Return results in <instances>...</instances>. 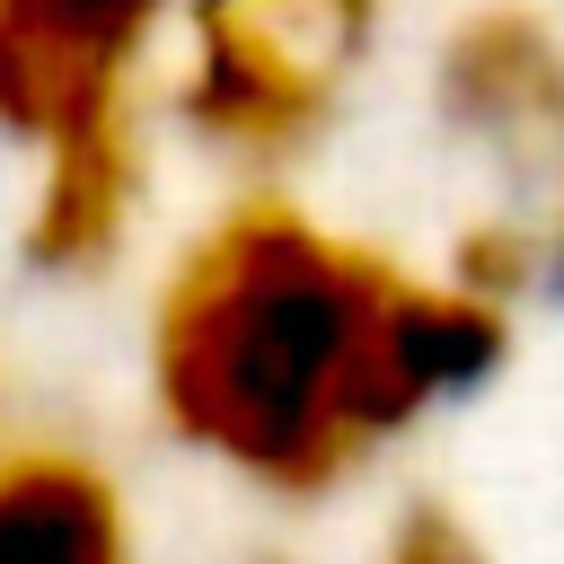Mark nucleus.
I'll list each match as a JSON object with an SVG mask.
<instances>
[{"label":"nucleus","mask_w":564,"mask_h":564,"mask_svg":"<svg viewBox=\"0 0 564 564\" xmlns=\"http://www.w3.org/2000/svg\"><path fill=\"white\" fill-rule=\"evenodd\" d=\"M502 344L511 308L476 282L414 273L282 194H247L159 282L150 405L238 485L308 502L494 379Z\"/></svg>","instance_id":"nucleus-1"},{"label":"nucleus","mask_w":564,"mask_h":564,"mask_svg":"<svg viewBox=\"0 0 564 564\" xmlns=\"http://www.w3.org/2000/svg\"><path fill=\"white\" fill-rule=\"evenodd\" d=\"M370 35L379 0H176V123L238 167H273L335 123Z\"/></svg>","instance_id":"nucleus-2"},{"label":"nucleus","mask_w":564,"mask_h":564,"mask_svg":"<svg viewBox=\"0 0 564 564\" xmlns=\"http://www.w3.org/2000/svg\"><path fill=\"white\" fill-rule=\"evenodd\" d=\"M176 0H0V132L26 150L132 106Z\"/></svg>","instance_id":"nucleus-3"},{"label":"nucleus","mask_w":564,"mask_h":564,"mask_svg":"<svg viewBox=\"0 0 564 564\" xmlns=\"http://www.w3.org/2000/svg\"><path fill=\"white\" fill-rule=\"evenodd\" d=\"M432 97L511 185L564 194V35L538 9H467L432 53Z\"/></svg>","instance_id":"nucleus-4"},{"label":"nucleus","mask_w":564,"mask_h":564,"mask_svg":"<svg viewBox=\"0 0 564 564\" xmlns=\"http://www.w3.org/2000/svg\"><path fill=\"white\" fill-rule=\"evenodd\" d=\"M35 212H26V256L44 273H97L123 256L141 194H150V141H141V106H115L62 141L35 150Z\"/></svg>","instance_id":"nucleus-5"},{"label":"nucleus","mask_w":564,"mask_h":564,"mask_svg":"<svg viewBox=\"0 0 564 564\" xmlns=\"http://www.w3.org/2000/svg\"><path fill=\"white\" fill-rule=\"evenodd\" d=\"M0 564H141L115 476L62 441L0 449Z\"/></svg>","instance_id":"nucleus-6"},{"label":"nucleus","mask_w":564,"mask_h":564,"mask_svg":"<svg viewBox=\"0 0 564 564\" xmlns=\"http://www.w3.org/2000/svg\"><path fill=\"white\" fill-rule=\"evenodd\" d=\"M458 282H476L485 300H520V291H564V203L546 220H494L467 238V256L449 264Z\"/></svg>","instance_id":"nucleus-7"},{"label":"nucleus","mask_w":564,"mask_h":564,"mask_svg":"<svg viewBox=\"0 0 564 564\" xmlns=\"http://www.w3.org/2000/svg\"><path fill=\"white\" fill-rule=\"evenodd\" d=\"M379 564H485V546H476V529H467L458 511H441V502H414V511L388 529Z\"/></svg>","instance_id":"nucleus-8"}]
</instances>
